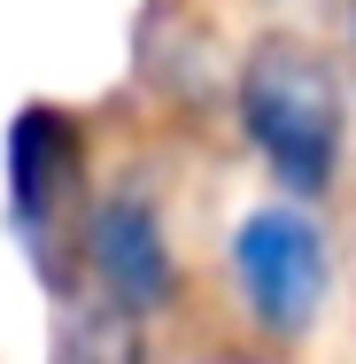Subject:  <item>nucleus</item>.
<instances>
[{"label":"nucleus","mask_w":356,"mask_h":364,"mask_svg":"<svg viewBox=\"0 0 356 364\" xmlns=\"http://www.w3.org/2000/svg\"><path fill=\"white\" fill-rule=\"evenodd\" d=\"M232 272H240L256 326L302 333L318 318V294H325V240L302 210H256L232 232Z\"/></svg>","instance_id":"nucleus-2"},{"label":"nucleus","mask_w":356,"mask_h":364,"mask_svg":"<svg viewBox=\"0 0 356 364\" xmlns=\"http://www.w3.org/2000/svg\"><path fill=\"white\" fill-rule=\"evenodd\" d=\"M240 124L286 194H325L341 155V85L302 47H264L240 77Z\"/></svg>","instance_id":"nucleus-1"},{"label":"nucleus","mask_w":356,"mask_h":364,"mask_svg":"<svg viewBox=\"0 0 356 364\" xmlns=\"http://www.w3.org/2000/svg\"><path fill=\"white\" fill-rule=\"evenodd\" d=\"M85 264H93V279L117 310H163V294H171V248H163V225L140 194H109L93 210Z\"/></svg>","instance_id":"nucleus-3"},{"label":"nucleus","mask_w":356,"mask_h":364,"mask_svg":"<svg viewBox=\"0 0 356 364\" xmlns=\"http://www.w3.org/2000/svg\"><path fill=\"white\" fill-rule=\"evenodd\" d=\"M70 178H77V124L63 109H23L16 132H8V202H16V218L39 232L47 225V202Z\"/></svg>","instance_id":"nucleus-4"}]
</instances>
